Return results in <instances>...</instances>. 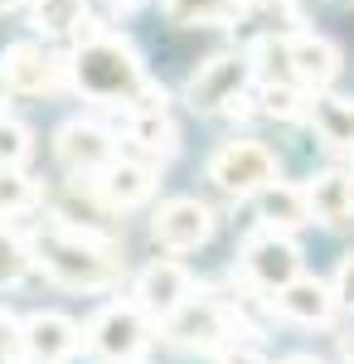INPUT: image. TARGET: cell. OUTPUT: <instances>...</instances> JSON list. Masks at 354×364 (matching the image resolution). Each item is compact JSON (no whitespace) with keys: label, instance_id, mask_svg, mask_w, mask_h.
<instances>
[{"label":"cell","instance_id":"ffe728a7","mask_svg":"<svg viewBox=\"0 0 354 364\" xmlns=\"http://www.w3.org/2000/svg\"><path fill=\"white\" fill-rule=\"evenodd\" d=\"M311 127L321 132V141L354 151V102L350 97H316L311 102Z\"/></svg>","mask_w":354,"mask_h":364},{"label":"cell","instance_id":"5bb4252c","mask_svg":"<svg viewBox=\"0 0 354 364\" xmlns=\"http://www.w3.org/2000/svg\"><path fill=\"white\" fill-rule=\"evenodd\" d=\"M92 185H97V195H102V204H107L112 214H122V209H136V204H146V199L156 195V166L151 161H132V156H117Z\"/></svg>","mask_w":354,"mask_h":364},{"label":"cell","instance_id":"3957f363","mask_svg":"<svg viewBox=\"0 0 354 364\" xmlns=\"http://www.w3.org/2000/svg\"><path fill=\"white\" fill-rule=\"evenodd\" d=\"M161 336L185 355H223L247 336V321L233 296H190L170 321H161Z\"/></svg>","mask_w":354,"mask_h":364},{"label":"cell","instance_id":"d6986e66","mask_svg":"<svg viewBox=\"0 0 354 364\" xmlns=\"http://www.w3.org/2000/svg\"><path fill=\"white\" fill-rule=\"evenodd\" d=\"M161 10L175 20V25L218 29V25H238V20H247L252 0H161Z\"/></svg>","mask_w":354,"mask_h":364},{"label":"cell","instance_id":"d6a6232c","mask_svg":"<svg viewBox=\"0 0 354 364\" xmlns=\"http://www.w3.org/2000/svg\"><path fill=\"white\" fill-rule=\"evenodd\" d=\"M345 360H350V364H354V340H345Z\"/></svg>","mask_w":354,"mask_h":364},{"label":"cell","instance_id":"7a4b0ae2","mask_svg":"<svg viewBox=\"0 0 354 364\" xmlns=\"http://www.w3.org/2000/svg\"><path fill=\"white\" fill-rule=\"evenodd\" d=\"M73 39H78L73 63H68L73 68V87H78L82 97H92V102H122V107H132L136 92L146 87V68H141V54L132 49V39L107 34L92 20Z\"/></svg>","mask_w":354,"mask_h":364},{"label":"cell","instance_id":"f546056e","mask_svg":"<svg viewBox=\"0 0 354 364\" xmlns=\"http://www.w3.org/2000/svg\"><path fill=\"white\" fill-rule=\"evenodd\" d=\"M281 364H326V360H316V355H286Z\"/></svg>","mask_w":354,"mask_h":364},{"label":"cell","instance_id":"7402d4cb","mask_svg":"<svg viewBox=\"0 0 354 364\" xmlns=\"http://www.w3.org/2000/svg\"><path fill=\"white\" fill-rule=\"evenodd\" d=\"M39 267V257H34V243H25L15 228L0 219V287H20Z\"/></svg>","mask_w":354,"mask_h":364},{"label":"cell","instance_id":"603a6c76","mask_svg":"<svg viewBox=\"0 0 354 364\" xmlns=\"http://www.w3.org/2000/svg\"><path fill=\"white\" fill-rule=\"evenodd\" d=\"M34 204H39V185L20 166H0V219L29 214Z\"/></svg>","mask_w":354,"mask_h":364},{"label":"cell","instance_id":"cb8c5ba5","mask_svg":"<svg viewBox=\"0 0 354 364\" xmlns=\"http://www.w3.org/2000/svg\"><path fill=\"white\" fill-rule=\"evenodd\" d=\"M262 112L277 117V122H296V117H306L311 112L306 87L301 83H262Z\"/></svg>","mask_w":354,"mask_h":364},{"label":"cell","instance_id":"44dd1931","mask_svg":"<svg viewBox=\"0 0 354 364\" xmlns=\"http://www.w3.org/2000/svg\"><path fill=\"white\" fill-rule=\"evenodd\" d=\"M29 25L44 34H78L87 25V0H29Z\"/></svg>","mask_w":354,"mask_h":364},{"label":"cell","instance_id":"9a60e30c","mask_svg":"<svg viewBox=\"0 0 354 364\" xmlns=\"http://www.w3.org/2000/svg\"><path fill=\"white\" fill-rule=\"evenodd\" d=\"M286 49H291V78L306 92H326L340 78V49L330 39H321V34H291Z\"/></svg>","mask_w":354,"mask_h":364},{"label":"cell","instance_id":"1f68e13d","mask_svg":"<svg viewBox=\"0 0 354 364\" xmlns=\"http://www.w3.org/2000/svg\"><path fill=\"white\" fill-rule=\"evenodd\" d=\"M107 5H112V10H136L141 0H107Z\"/></svg>","mask_w":354,"mask_h":364},{"label":"cell","instance_id":"7c38bea8","mask_svg":"<svg viewBox=\"0 0 354 364\" xmlns=\"http://www.w3.org/2000/svg\"><path fill=\"white\" fill-rule=\"evenodd\" d=\"M335 306H340L335 282L306 277V272L296 282H286L281 291H272V311L281 321H291V326H326L330 316H335Z\"/></svg>","mask_w":354,"mask_h":364},{"label":"cell","instance_id":"9c48e42d","mask_svg":"<svg viewBox=\"0 0 354 364\" xmlns=\"http://www.w3.org/2000/svg\"><path fill=\"white\" fill-rule=\"evenodd\" d=\"M190 296H194V277L185 272V262H175V257L146 262L136 272V287H132V301H136L151 321H170Z\"/></svg>","mask_w":354,"mask_h":364},{"label":"cell","instance_id":"8992f818","mask_svg":"<svg viewBox=\"0 0 354 364\" xmlns=\"http://www.w3.org/2000/svg\"><path fill=\"white\" fill-rule=\"evenodd\" d=\"M238 272L247 277V287H257L262 296H272V291H281L286 282L301 277V248L296 238L286 233V228H252L243 238V248H238Z\"/></svg>","mask_w":354,"mask_h":364},{"label":"cell","instance_id":"52a82bcc","mask_svg":"<svg viewBox=\"0 0 354 364\" xmlns=\"http://www.w3.org/2000/svg\"><path fill=\"white\" fill-rule=\"evenodd\" d=\"M247 73H252V54H238V49H223V54H209L185 83V102L194 112H228L247 87Z\"/></svg>","mask_w":354,"mask_h":364},{"label":"cell","instance_id":"e0dca14e","mask_svg":"<svg viewBox=\"0 0 354 364\" xmlns=\"http://www.w3.org/2000/svg\"><path fill=\"white\" fill-rule=\"evenodd\" d=\"M311 195V214L316 224L326 228H340V224H354V170H326L306 185Z\"/></svg>","mask_w":354,"mask_h":364},{"label":"cell","instance_id":"d4e9b609","mask_svg":"<svg viewBox=\"0 0 354 364\" xmlns=\"http://www.w3.org/2000/svg\"><path fill=\"white\" fill-rule=\"evenodd\" d=\"M247 20H257V25H262V34H296L301 10L291 5V0H252Z\"/></svg>","mask_w":354,"mask_h":364},{"label":"cell","instance_id":"8fae6325","mask_svg":"<svg viewBox=\"0 0 354 364\" xmlns=\"http://www.w3.org/2000/svg\"><path fill=\"white\" fill-rule=\"evenodd\" d=\"M0 68H5L10 87H15V92H25V97L58 92V87L73 78V68H68L63 58H54L49 49H39V44H29V39L10 44V49H5V58H0Z\"/></svg>","mask_w":354,"mask_h":364},{"label":"cell","instance_id":"484cf974","mask_svg":"<svg viewBox=\"0 0 354 364\" xmlns=\"http://www.w3.org/2000/svg\"><path fill=\"white\" fill-rule=\"evenodd\" d=\"M29 151H34V141H29V127L0 112V166H25Z\"/></svg>","mask_w":354,"mask_h":364},{"label":"cell","instance_id":"6da1fadb","mask_svg":"<svg viewBox=\"0 0 354 364\" xmlns=\"http://www.w3.org/2000/svg\"><path fill=\"white\" fill-rule=\"evenodd\" d=\"M34 257L68 291H102V287H112L127 272L122 243L107 238V233H97V228H87V224H73L68 214L44 219L39 238H34Z\"/></svg>","mask_w":354,"mask_h":364},{"label":"cell","instance_id":"836d02e7","mask_svg":"<svg viewBox=\"0 0 354 364\" xmlns=\"http://www.w3.org/2000/svg\"><path fill=\"white\" fill-rule=\"evenodd\" d=\"M10 5H20V0H0V15H5V10H10Z\"/></svg>","mask_w":354,"mask_h":364},{"label":"cell","instance_id":"277c9868","mask_svg":"<svg viewBox=\"0 0 354 364\" xmlns=\"http://www.w3.org/2000/svg\"><path fill=\"white\" fill-rule=\"evenodd\" d=\"M156 340V321L136 301H112L82 326V345L107 364H136Z\"/></svg>","mask_w":354,"mask_h":364},{"label":"cell","instance_id":"4316f807","mask_svg":"<svg viewBox=\"0 0 354 364\" xmlns=\"http://www.w3.org/2000/svg\"><path fill=\"white\" fill-rule=\"evenodd\" d=\"M29 350H25V326L0 316V364H25Z\"/></svg>","mask_w":354,"mask_h":364},{"label":"cell","instance_id":"83f0119b","mask_svg":"<svg viewBox=\"0 0 354 364\" xmlns=\"http://www.w3.org/2000/svg\"><path fill=\"white\" fill-rule=\"evenodd\" d=\"M335 296H340V306L354 311V252H345L335 267Z\"/></svg>","mask_w":354,"mask_h":364},{"label":"cell","instance_id":"f1b7e54d","mask_svg":"<svg viewBox=\"0 0 354 364\" xmlns=\"http://www.w3.org/2000/svg\"><path fill=\"white\" fill-rule=\"evenodd\" d=\"M214 364H267V360H262L257 350H247V345H228V350H223Z\"/></svg>","mask_w":354,"mask_h":364},{"label":"cell","instance_id":"ac0fdd59","mask_svg":"<svg viewBox=\"0 0 354 364\" xmlns=\"http://www.w3.org/2000/svg\"><path fill=\"white\" fill-rule=\"evenodd\" d=\"M257 219L272 228H306L316 224V214H311V195L301 190V185H281V180H272L262 195H257Z\"/></svg>","mask_w":354,"mask_h":364},{"label":"cell","instance_id":"5b68a950","mask_svg":"<svg viewBox=\"0 0 354 364\" xmlns=\"http://www.w3.org/2000/svg\"><path fill=\"white\" fill-rule=\"evenodd\" d=\"M204 175H209V185H214L218 195H228V199H257L277 180V156L262 146V141L233 136V141H223L214 156H209Z\"/></svg>","mask_w":354,"mask_h":364},{"label":"cell","instance_id":"30bf717a","mask_svg":"<svg viewBox=\"0 0 354 364\" xmlns=\"http://www.w3.org/2000/svg\"><path fill=\"white\" fill-rule=\"evenodd\" d=\"M54 156L58 166L68 170V175H78V180H97L102 170L117 161V141L112 132H102L97 122H63L54 136Z\"/></svg>","mask_w":354,"mask_h":364},{"label":"cell","instance_id":"ba28073f","mask_svg":"<svg viewBox=\"0 0 354 364\" xmlns=\"http://www.w3.org/2000/svg\"><path fill=\"white\" fill-rule=\"evenodd\" d=\"M151 238L165 252H194L214 238V214H209L204 199H190V195L165 199L161 209L151 214Z\"/></svg>","mask_w":354,"mask_h":364},{"label":"cell","instance_id":"4fadbf2b","mask_svg":"<svg viewBox=\"0 0 354 364\" xmlns=\"http://www.w3.org/2000/svg\"><path fill=\"white\" fill-rule=\"evenodd\" d=\"M25 350L34 364H63L82 350V326L63 311H34L25 321Z\"/></svg>","mask_w":354,"mask_h":364},{"label":"cell","instance_id":"4dcf8cb0","mask_svg":"<svg viewBox=\"0 0 354 364\" xmlns=\"http://www.w3.org/2000/svg\"><path fill=\"white\" fill-rule=\"evenodd\" d=\"M15 87H10V78H5V68H0V107H5V97H10Z\"/></svg>","mask_w":354,"mask_h":364},{"label":"cell","instance_id":"2e32d148","mask_svg":"<svg viewBox=\"0 0 354 364\" xmlns=\"http://www.w3.org/2000/svg\"><path fill=\"white\" fill-rule=\"evenodd\" d=\"M127 141L151 166L175 161V151H180V132H175V122H170L165 107H127Z\"/></svg>","mask_w":354,"mask_h":364}]
</instances>
